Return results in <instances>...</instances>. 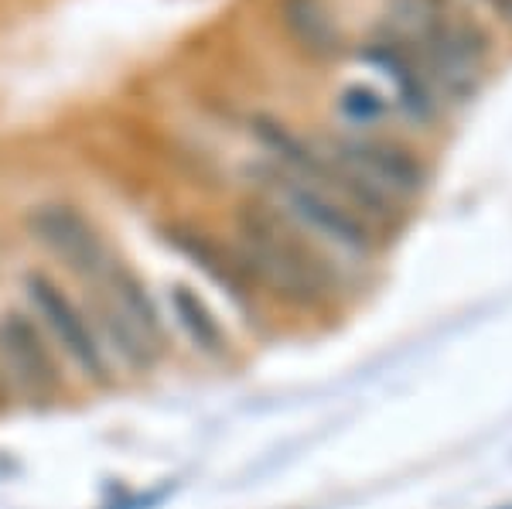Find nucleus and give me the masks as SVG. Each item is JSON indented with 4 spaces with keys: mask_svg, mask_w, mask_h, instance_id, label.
<instances>
[{
    "mask_svg": "<svg viewBox=\"0 0 512 509\" xmlns=\"http://www.w3.org/2000/svg\"><path fill=\"white\" fill-rule=\"evenodd\" d=\"M383 110H386V103L379 100L373 89H366V86H352V89H345V93H342V113L349 120H355V123L376 120Z\"/></svg>",
    "mask_w": 512,
    "mask_h": 509,
    "instance_id": "nucleus-12",
    "label": "nucleus"
},
{
    "mask_svg": "<svg viewBox=\"0 0 512 509\" xmlns=\"http://www.w3.org/2000/svg\"><path fill=\"white\" fill-rule=\"evenodd\" d=\"M168 301H171V315H175L178 328L192 339V346L202 352V356H212V359L226 356L229 352L226 328H222L216 311L209 308V301H205L195 287L175 284L168 294Z\"/></svg>",
    "mask_w": 512,
    "mask_h": 509,
    "instance_id": "nucleus-9",
    "label": "nucleus"
},
{
    "mask_svg": "<svg viewBox=\"0 0 512 509\" xmlns=\"http://www.w3.org/2000/svg\"><path fill=\"white\" fill-rule=\"evenodd\" d=\"M11 407V380H7V373L0 369V414Z\"/></svg>",
    "mask_w": 512,
    "mask_h": 509,
    "instance_id": "nucleus-13",
    "label": "nucleus"
},
{
    "mask_svg": "<svg viewBox=\"0 0 512 509\" xmlns=\"http://www.w3.org/2000/svg\"><path fill=\"white\" fill-rule=\"evenodd\" d=\"M362 59L369 65H376L386 79L396 86V100H400L403 110L410 113L414 120L427 123L434 117V96L427 89V79L420 76L414 55L400 45V41H376L362 52Z\"/></svg>",
    "mask_w": 512,
    "mask_h": 509,
    "instance_id": "nucleus-8",
    "label": "nucleus"
},
{
    "mask_svg": "<svg viewBox=\"0 0 512 509\" xmlns=\"http://www.w3.org/2000/svg\"><path fill=\"white\" fill-rule=\"evenodd\" d=\"M325 154L349 178L355 205L376 216H383L393 199L424 188V168L400 144L376 141V137H335Z\"/></svg>",
    "mask_w": 512,
    "mask_h": 509,
    "instance_id": "nucleus-3",
    "label": "nucleus"
},
{
    "mask_svg": "<svg viewBox=\"0 0 512 509\" xmlns=\"http://www.w3.org/2000/svg\"><path fill=\"white\" fill-rule=\"evenodd\" d=\"M396 21L417 41V52L424 55L434 79L454 100H465L478 86V72L489 52V38L482 35V28L451 18L444 0H400Z\"/></svg>",
    "mask_w": 512,
    "mask_h": 509,
    "instance_id": "nucleus-2",
    "label": "nucleus"
},
{
    "mask_svg": "<svg viewBox=\"0 0 512 509\" xmlns=\"http://www.w3.org/2000/svg\"><path fill=\"white\" fill-rule=\"evenodd\" d=\"M263 178H267V188L274 192L277 205L294 219V223H301L304 229H311V233L325 236L328 243L342 246V250H349V253L373 250V233H369V226L355 216L349 205L332 199L325 188L301 182V178L287 175V171H280V168L263 171Z\"/></svg>",
    "mask_w": 512,
    "mask_h": 509,
    "instance_id": "nucleus-5",
    "label": "nucleus"
},
{
    "mask_svg": "<svg viewBox=\"0 0 512 509\" xmlns=\"http://www.w3.org/2000/svg\"><path fill=\"white\" fill-rule=\"evenodd\" d=\"M0 369L11 387H21L31 397H52L62 387V366L55 346L38 325V318L24 311L0 315Z\"/></svg>",
    "mask_w": 512,
    "mask_h": 509,
    "instance_id": "nucleus-6",
    "label": "nucleus"
},
{
    "mask_svg": "<svg viewBox=\"0 0 512 509\" xmlns=\"http://www.w3.org/2000/svg\"><path fill=\"white\" fill-rule=\"evenodd\" d=\"M171 243H175V250L185 253L188 260H195V267H202L212 281L229 287L233 298L243 301L246 294H250L246 291V274H250L246 264H222V253L216 250V246L205 243L202 236H195V233H171Z\"/></svg>",
    "mask_w": 512,
    "mask_h": 509,
    "instance_id": "nucleus-11",
    "label": "nucleus"
},
{
    "mask_svg": "<svg viewBox=\"0 0 512 509\" xmlns=\"http://www.w3.org/2000/svg\"><path fill=\"white\" fill-rule=\"evenodd\" d=\"M280 14H284L287 31L315 59H335L342 52V35L321 0H280Z\"/></svg>",
    "mask_w": 512,
    "mask_h": 509,
    "instance_id": "nucleus-10",
    "label": "nucleus"
},
{
    "mask_svg": "<svg viewBox=\"0 0 512 509\" xmlns=\"http://www.w3.org/2000/svg\"><path fill=\"white\" fill-rule=\"evenodd\" d=\"M28 226L35 233V240L45 246L52 257H59L65 267L76 270L79 277L99 281L117 260H113L110 246L103 243V236L96 233V226L89 223L82 212L62 202L38 205L28 216Z\"/></svg>",
    "mask_w": 512,
    "mask_h": 509,
    "instance_id": "nucleus-7",
    "label": "nucleus"
},
{
    "mask_svg": "<svg viewBox=\"0 0 512 509\" xmlns=\"http://www.w3.org/2000/svg\"><path fill=\"white\" fill-rule=\"evenodd\" d=\"M24 294H28L31 311H35L38 325L45 328V335L52 339V346L62 349L89 383L110 387L113 359L106 356L103 342H99L93 318L62 291L59 281L35 270V274L24 277Z\"/></svg>",
    "mask_w": 512,
    "mask_h": 509,
    "instance_id": "nucleus-4",
    "label": "nucleus"
},
{
    "mask_svg": "<svg viewBox=\"0 0 512 509\" xmlns=\"http://www.w3.org/2000/svg\"><path fill=\"white\" fill-rule=\"evenodd\" d=\"M489 4H492L499 14H506V18H512V0H489Z\"/></svg>",
    "mask_w": 512,
    "mask_h": 509,
    "instance_id": "nucleus-14",
    "label": "nucleus"
},
{
    "mask_svg": "<svg viewBox=\"0 0 512 509\" xmlns=\"http://www.w3.org/2000/svg\"><path fill=\"white\" fill-rule=\"evenodd\" d=\"M236 226L250 277H260L294 305H318L332 291L328 264L294 233V226L274 205L246 202L236 216Z\"/></svg>",
    "mask_w": 512,
    "mask_h": 509,
    "instance_id": "nucleus-1",
    "label": "nucleus"
}]
</instances>
